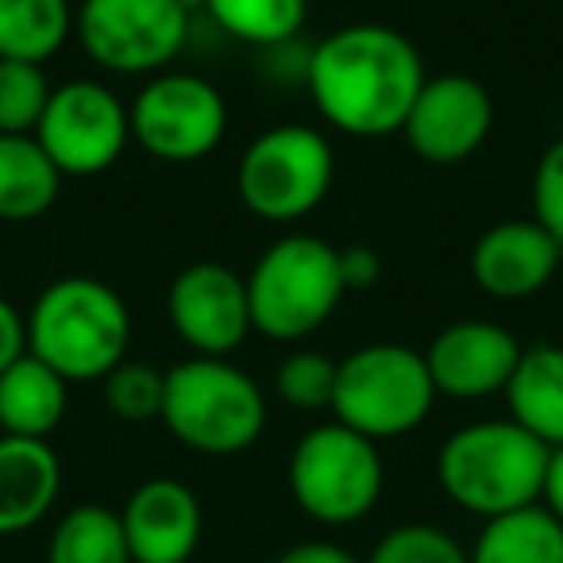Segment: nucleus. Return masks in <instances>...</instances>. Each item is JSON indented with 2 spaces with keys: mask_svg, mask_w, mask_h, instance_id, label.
Segmentation results:
<instances>
[{
  "mask_svg": "<svg viewBox=\"0 0 563 563\" xmlns=\"http://www.w3.org/2000/svg\"><path fill=\"white\" fill-rule=\"evenodd\" d=\"M424 78L417 47L390 24L340 27L317 43L306 63L317 112L355 140L401 132Z\"/></svg>",
  "mask_w": 563,
  "mask_h": 563,
  "instance_id": "obj_1",
  "label": "nucleus"
},
{
  "mask_svg": "<svg viewBox=\"0 0 563 563\" xmlns=\"http://www.w3.org/2000/svg\"><path fill=\"white\" fill-rule=\"evenodd\" d=\"M132 313L109 282L66 274L27 313V352L66 383H97L128 360Z\"/></svg>",
  "mask_w": 563,
  "mask_h": 563,
  "instance_id": "obj_2",
  "label": "nucleus"
},
{
  "mask_svg": "<svg viewBox=\"0 0 563 563\" xmlns=\"http://www.w3.org/2000/svg\"><path fill=\"white\" fill-rule=\"evenodd\" d=\"M548 455L552 448L540 444L514 417L475 421L455 429L440 444L437 478L452 506L490 521V517L537 506L544 490Z\"/></svg>",
  "mask_w": 563,
  "mask_h": 563,
  "instance_id": "obj_3",
  "label": "nucleus"
},
{
  "mask_svg": "<svg viewBox=\"0 0 563 563\" xmlns=\"http://www.w3.org/2000/svg\"><path fill=\"white\" fill-rule=\"evenodd\" d=\"M158 421L197 455H240L266 429V394L247 371L228 360H181L166 371Z\"/></svg>",
  "mask_w": 563,
  "mask_h": 563,
  "instance_id": "obj_4",
  "label": "nucleus"
},
{
  "mask_svg": "<svg viewBox=\"0 0 563 563\" xmlns=\"http://www.w3.org/2000/svg\"><path fill=\"white\" fill-rule=\"evenodd\" d=\"M247 278L251 324L274 344L313 336L347 294L340 247L321 235H282L258 255Z\"/></svg>",
  "mask_w": 563,
  "mask_h": 563,
  "instance_id": "obj_5",
  "label": "nucleus"
},
{
  "mask_svg": "<svg viewBox=\"0 0 563 563\" xmlns=\"http://www.w3.org/2000/svg\"><path fill=\"white\" fill-rule=\"evenodd\" d=\"M424 352L406 344H367L340 360L332 413L367 440H398L421 429L437 406Z\"/></svg>",
  "mask_w": 563,
  "mask_h": 563,
  "instance_id": "obj_6",
  "label": "nucleus"
},
{
  "mask_svg": "<svg viewBox=\"0 0 563 563\" xmlns=\"http://www.w3.org/2000/svg\"><path fill=\"white\" fill-rule=\"evenodd\" d=\"M290 494L294 506L317 525L344 529L378 506L386 486V467L378 444L347 424L329 421L309 429L290 452Z\"/></svg>",
  "mask_w": 563,
  "mask_h": 563,
  "instance_id": "obj_7",
  "label": "nucleus"
},
{
  "mask_svg": "<svg viewBox=\"0 0 563 563\" xmlns=\"http://www.w3.org/2000/svg\"><path fill=\"white\" fill-rule=\"evenodd\" d=\"M336 178V151L329 135L309 124L266 128L247 143L235 166V194L251 217L266 224H294L329 197Z\"/></svg>",
  "mask_w": 563,
  "mask_h": 563,
  "instance_id": "obj_8",
  "label": "nucleus"
},
{
  "mask_svg": "<svg viewBox=\"0 0 563 563\" xmlns=\"http://www.w3.org/2000/svg\"><path fill=\"white\" fill-rule=\"evenodd\" d=\"M81 51L109 74H163L189 40L181 0H81L74 12Z\"/></svg>",
  "mask_w": 563,
  "mask_h": 563,
  "instance_id": "obj_9",
  "label": "nucleus"
},
{
  "mask_svg": "<svg viewBox=\"0 0 563 563\" xmlns=\"http://www.w3.org/2000/svg\"><path fill=\"white\" fill-rule=\"evenodd\" d=\"M132 140L158 163H201L228 132V104L212 81L163 70L135 93Z\"/></svg>",
  "mask_w": 563,
  "mask_h": 563,
  "instance_id": "obj_10",
  "label": "nucleus"
},
{
  "mask_svg": "<svg viewBox=\"0 0 563 563\" xmlns=\"http://www.w3.org/2000/svg\"><path fill=\"white\" fill-rule=\"evenodd\" d=\"M35 140L43 143L63 178H93L117 166V158L132 143L128 104L104 81L74 78L51 89Z\"/></svg>",
  "mask_w": 563,
  "mask_h": 563,
  "instance_id": "obj_11",
  "label": "nucleus"
},
{
  "mask_svg": "<svg viewBox=\"0 0 563 563\" xmlns=\"http://www.w3.org/2000/svg\"><path fill=\"white\" fill-rule=\"evenodd\" d=\"M166 317L181 344L205 360H228L255 332L247 278L224 263H189L166 294Z\"/></svg>",
  "mask_w": 563,
  "mask_h": 563,
  "instance_id": "obj_12",
  "label": "nucleus"
},
{
  "mask_svg": "<svg viewBox=\"0 0 563 563\" xmlns=\"http://www.w3.org/2000/svg\"><path fill=\"white\" fill-rule=\"evenodd\" d=\"M494 128V101L483 81L467 74L424 78L413 109L406 117V140L417 158L432 166L467 163Z\"/></svg>",
  "mask_w": 563,
  "mask_h": 563,
  "instance_id": "obj_13",
  "label": "nucleus"
},
{
  "mask_svg": "<svg viewBox=\"0 0 563 563\" xmlns=\"http://www.w3.org/2000/svg\"><path fill=\"white\" fill-rule=\"evenodd\" d=\"M525 347L509 329L494 321H455L424 347L432 386L440 398L483 401L506 394Z\"/></svg>",
  "mask_w": 563,
  "mask_h": 563,
  "instance_id": "obj_14",
  "label": "nucleus"
},
{
  "mask_svg": "<svg viewBox=\"0 0 563 563\" xmlns=\"http://www.w3.org/2000/svg\"><path fill=\"white\" fill-rule=\"evenodd\" d=\"M132 563H189L205 537L201 498L181 478H147L120 509Z\"/></svg>",
  "mask_w": 563,
  "mask_h": 563,
  "instance_id": "obj_15",
  "label": "nucleus"
},
{
  "mask_svg": "<svg viewBox=\"0 0 563 563\" xmlns=\"http://www.w3.org/2000/svg\"><path fill=\"white\" fill-rule=\"evenodd\" d=\"M563 247L537 220H501L478 235L471 251V278L498 301L532 298L555 278Z\"/></svg>",
  "mask_w": 563,
  "mask_h": 563,
  "instance_id": "obj_16",
  "label": "nucleus"
},
{
  "mask_svg": "<svg viewBox=\"0 0 563 563\" xmlns=\"http://www.w3.org/2000/svg\"><path fill=\"white\" fill-rule=\"evenodd\" d=\"M63 494V463L47 440L0 437V537L35 529Z\"/></svg>",
  "mask_w": 563,
  "mask_h": 563,
  "instance_id": "obj_17",
  "label": "nucleus"
},
{
  "mask_svg": "<svg viewBox=\"0 0 563 563\" xmlns=\"http://www.w3.org/2000/svg\"><path fill=\"white\" fill-rule=\"evenodd\" d=\"M70 409V383L32 352L0 375V437L47 440Z\"/></svg>",
  "mask_w": 563,
  "mask_h": 563,
  "instance_id": "obj_18",
  "label": "nucleus"
},
{
  "mask_svg": "<svg viewBox=\"0 0 563 563\" xmlns=\"http://www.w3.org/2000/svg\"><path fill=\"white\" fill-rule=\"evenodd\" d=\"M506 406L509 417L540 444L563 448V347H525L506 386Z\"/></svg>",
  "mask_w": 563,
  "mask_h": 563,
  "instance_id": "obj_19",
  "label": "nucleus"
},
{
  "mask_svg": "<svg viewBox=\"0 0 563 563\" xmlns=\"http://www.w3.org/2000/svg\"><path fill=\"white\" fill-rule=\"evenodd\" d=\"M63 170L35 135H0V220L27 224L55 209Z\"/></svg>",
  "mask_w": 563,
  "mask_h": 563,
  "instance_id": "obj_20",
  "label": "nucleus"
},
{
  "mask_svg": "<svg viewBox=\"0 0 563 563\" xmlns=\"http://www.w3.org/2000/svg\"><path fill=\"white\" fill-rule=\"evenodd\" d=\"M471 563H563V525L544 506H525L483 521Z\"/></svg>",
  "mask_w": 563,
  "mask_h": 563,
  "instance_id": "obj_21",
  "label": "nucleus"
},
{
  "mask_svg": "<svg viewBox=\"0 0 563 563\" xmlns=\"http://www.w3.org/2000/svg\"><path fill=\"white\" fill-rule=\"evenodd\" d=\"M70 35V0H0V58L43 66Z\"/></svg>",
  "mask_w": 563,
  "mask_h": 563,
  "instance_id": "obj_22",
  "label": "nucleus"
},
{
  "mask_svg": "<svg viewBox=\"0 0 563 563\" xmlns=\"http://www.w3.org/2000/svg\"><path fill=\"white\" fill-rule=\"evenodd\" d=\"M47 563H132L120 509L97 501L66 509L47 540Z\"/></svg>",
  "mask_w": 563,
  "mask_h": 563,
  "instance_id": "obj_23",
  "label": "nucleus"
},
{
  "mask_svg": "<svg viewBox=\"0 0 563 563\" xmlns=\"http://www.w3.org/2000/svg\"><path fill=\"white\" fill-rule=\"evenodd\" d=\"M224 35L251 47H286L306 27L309 0H205Z\"/></svg>",
  "mask_w": 563,
  "mask_h": 563,
  "instance_id": "obj_24",
  "label": "nucleus"
},
{
  "mask_svg": "<svg viewBox=\"0 0 563 563\" xmlns=\"http://www.w3.org/2000/svg\"><path fill=\"white\" fill-rule=\"evenodd\" d=\"M336 371L340 363L329 360L324 352L313 347H298L274 371V394L282 406L298 409V413H317V409H332L336 398Z\"/></svg>",
  "mask_w": 563,
  "mask_h": 563,
  "instance_id": "obj_25",
  "label": "nucleus"
},
{
  "mask_svg": "<svg viewBox=\"0 0 563 563\" xmlns=\"http://www.w3.org/2000/svg\"><path fill=\"white\" fill-rule=\"evenodd\" d=\"M51 101L43 66L0 58V135H35Z\"/></svg>",
  "mask_w": 563,
  "mask_h": 563,
  "instance_id": "obj_26",
  "label": "nucleus"
},
{
  "mask_svg": "<svg viewBox=\"0 0 563 563\" xmlns=\"http://www.w3.org/2000/svg\"><path fill=\"white\" fill-rule=\"evenodd\" d=\"M104 383V406L112 409V417L128 424H147L163 417V398H166V371L151 367L143 360H124L120 367H112Z\"/></svg>",
  "mask_w": 563,
  "mask_h": 563,
  "instance_id": "obj_27",
  "label": "nucleus"
},
{
  "mask_svg": "<svg viewBox=\"0 0 563 563\" xmlns=\"http://www.w3.org/2000/svg\"><path fill=\"white\" fill-rule=\"evenodd\" d=\"M363 563H471V555L440 525L406 521L394 525L390 532H383Z\"/></svg>",
  "mask_w": 563,
  "mask_h": 563,
  "instance_id": "obj_28",
  "label": "nucleus"
},
{
  "mask_svg": "<svg viewBox=\"0 0 563 563\" xmlns=\"http://www.w3.org/2000/svg\"><path fill=\"white\" fill-rule=\"evenodd\" d=\"M532 212L537 224L548 228L555 235V243L563 247V140L548 143V151L540 155L537 174H532Z\"/></svg>",
  "mask_w": 563,
  "mask_h": 563,
  "instance_id": "obj_29",
  "label": "nucleus"
},
{
  "mask_svg": "<svg viewBox=\"0 0 563 563\" xmlns=\"http://www.w3.org/2000/svg\"><path fill=\"white\" fill-rule=\"evenodd\" d=\"M340 274H344L347 290H371L378 278H383V258H378L375 247L367 243H347L340 251Z\"/></svg>",
  "mask_w": 563,
  "mask_h": 563,
  "instance_id": "obj_30",
  "label": "nucleus"
},
{
  "mask_svg": "<svg viewBox=\"0 0 563 563\" xmlns=\"http://www.w3.org/2000/svg\"><path fill=\"white\" fill-rule=\"evenodd\" d=\"M24 355H27V317L9 298H0V375L16 360H24Z\"/></svg>",
  "mask_w": 563,
  "mask_h": 563,
  "instance_id": "obj_31",
  "label": "nucleus"
},
{
  "mask_svg": "<svg viewBox=\"0 0 563 563\" xmlns=\"http://www.w3.org/2000/svg\"><path fill=\"white\" fill-rule=\"evenodd\" d=\"M271 563H363L352 548L336 544V540H301V544L282 548Z\"/></svg>",
  "mask_w": 563,
  "mask_h": 563,
  "instance_id": "obj_32",
  "label": "nucleus"
},
{
  "mask_svg": "<svg viewBox=\"0 0 563 563\" xmlns=\"http://www.w3.org/2000/svg\"><path fill=\"white\" fill-rule=\"evenodd\" d=\"M540 506L563 525V448H552L544 471V490H540Z\"/></svg>",
  "mask_w": 563,
  "mask_h": 563,
  "instance_id": "obj_33",
  "label": "nucleus"
}]
</instances>
